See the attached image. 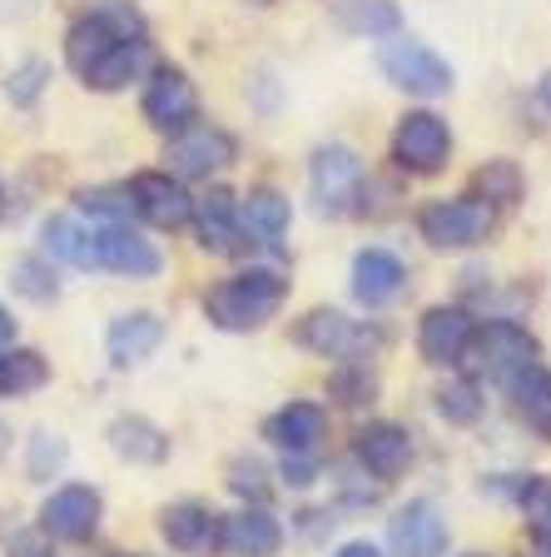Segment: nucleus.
Masks as SVG:
<instances>
[{"instance_id":"obj_1","label":"nucleus","mask_w":551,"mask_h":557,"mask_svg":"<svg viewBox=\"0 0 551 557\" xmlns=\"http://www.w3.org/2000/svg\"><path fill=\"white\" fill-rule=\"evenodd\" d=\"M150 21L135 0H90L75 21L65 25V65L75 81H90L95 70L110 60V50L125 40H145Z\"/></svg>"},{"instance_id":"obj_2","label":"nucleus","mask_w":551,"mask_h":557,"mask_svg":"<svg viewBox=\"0 0 551 557\" xmlns=\"http://www.w3.org/2000/svg\"><path fill=\"white\" fill-rule=\"evenodd\" d=\"M288 299V278L278 269H239V274L218 278L214 289L204 294V313L209 324L224 329V334H249V329H264Z\"/></svg>"},{"instance_id":"obj_3","label":"nucleus","mask_w":551,"mask_h":557,"mask_svg":"<svg viewBox=\"0 0 551 557\" xmlns=\"http://www.w3.org/2000/svg\"><path fill=\"white\" fill-rule=\"evenodd\" d=\"M293 344L334 363H367L383 348V329L367 319H348L343 309H309L293 324Z\"/></svg>"},{"instance_id":"obj_4","label":"nucleus","mask_w":551,"mask_h":557,"mask_svg":"<svg viewBox=\"0 0 551 557\" xmlns=\"http://www.w3.org/2000/svg\"><path fill=\"white\" fill-rule=\"evenodd\" d=\"M497 209H487L483 199L458 195V199H433L417 214V234H423L433 249L442 255H462V249H477V244L492 239Z\"/></svg>"},{"instance_id":"obj_5","label":"nucleus","mask_w":551,"mask_h":557,"mask_svg":"<svg viewBox=\"0 0 551 557\" xmlns=\"http://www.w3.org/2000/svg\"><path fill=\"white\" fill-rule=\"evenodd\" d=\"M378 70L388 75V85L417 95V100H437V95H448L458 85L448 60L423 40H408V35H388V46L378 50Z\"/></svg>"},{"instance_id":"obj_6","label":"nucleus","mask_w":551,"mask_h":557,"mask_svg":"<svg viewBox=\"0 0 551 557\" xmlns=\"http://www.w3.org/2000/svg\"><path fill=\"white\" fill-rule=\"evenodd\" d=\"M164 255L160 244L145 239L129 224H90V274H115V278H160Z\"/></svg>"},{"instance_id":"obj_7","label":"nucleus","mask_w":551,"mask_h":557,"mask_svg":"<svg viewBox=\"0 0 551 557\" xmlns=\"http://www.w3.org/2000/svg\"><path fill=\"white\" fill-rule=\"evenodd\" d=\"M100 522H104V498H100V487H90V483L50 487L40 512H35V528H40L50 543H70V547L90 543V537L100 533Z\"/></svg>"},{"instance_id":"obj_8","label":"nucleus","mask_w":551,"mask_h":557,"mask_svg":"<svg viewBox=\"0 0 551 557\" xmlns=\"http://www.w3.org/2000/svg\"><path fill=\"white\" fill-rule=\"evenodd\" d=\"M392 164L402 174H437L452 160V129L437 110H408L392 125Z\"/></svg>"},{"instance_id":"obj_9","label":"nucleus","mask_w":551,"mask_h":557,"mask_svg":"<svg viewBox=\"0 0 551 557\" xmlns=\"http://www.w3.org/2000/svg\"><path fill=\"white\" fill-rule=\"evenodd\" d=\"M309 185H313V199H318V214L343 220V214L358 209V199H363L367 170L348 145H323L309 160Z\"/></svg>"},{"instance_id":"obj_10","label":"nucleus","mask_w":551,"mask_h":557,"mask_svg":"<svg viewBox=\"0 0 551 557\" xmlns=\"http://www.w3.org/2000/svg\"><path fill=\"white\" fill-rule=\"evenodd\" d=\"M537 359H541L537 334H527V329L512 324V319H492L487 329L472 334V348H467V359L462 363H472V369L483 373V379H492V383H506L512 373H522Z\"/></svg>"},{"instance_id":"obj_11","label":"nucleus","mask_w":551,"mask_h":557,"mask_svg":"<svg viewBox=\"0 0 551 557\" xmlns=\"http://www.w3.org/2000/svg\"><path fill=\"white\" fill-rule=\"evenodd\" d=\"M139 115L150 120L160 135H179L199 120V90L179 65H154L145 75V95H139Z\"/></svg>"},{"instance_id":"obj_12","label":"nucleus","mask_w":551,"mask_h":557,"mask_svg":"<svg viewBox=\"0 0 551 557\" xmlns=\"http://www.w3.org/2000/svg\"><path fill=\"white\" fill-rule=\"evenodd\" d=\"M164 160H170L174 180H209V174L229 170V164L239 160V145H234L229 129L195 120L189 129L170 135V150H164Z\"/></svg>"},{"instance_id":"obj_13","label":"nucleus","mask_w":551,"mask_h":557,"mask_svg":"<svg viewBox=\"0 0 551 557\" xmlns=\"http://www.w3.org/2000/svg\"><path fill=\"white\" fill-rule=\"evenodd\" d=\"M472 334H477V319L462 304H433V309L417 319V354L433 369H458L467 359Z\"/></svg>"},{"instance_id":"obj_14","label":"nucleus","mask_w":551,"mask_h":557,"mask_svg":"<svg viewBox=\"0 0 551 557\" xmlns=\"http://www.w3.org/2000/svg\"><path fill=\"white\" fill-rule=\"evenodd\" d=\"M448 518L433 498L402 503L388 518V557H448Z\"/></svg>"},{"instance_id":"obj_15","label":"nucleus","mask_w":551,"mask_h":557,"mask_svg":"<svg viewBox=\"0 0 551 557\" xmlns=\"http://www.w3.org/2000/svg\"><path fill=\"white\" fill-rule=\"evenodd\" d=\"M125 189H129L135 214L145 224H154V230H184L189 214H195V195H189V185L174 180L170 170H139Z\"/></svg>"},{"instance_id":"obj_16","label":"nucleus","mask_w":551,"mask_h":557,"mask_svg":"<svg viewBox=\"0 0 551 557\" xmlns=\"http://www.w3.org/2000/svg\"><path fill=\"white\" fill-rule=\"evenodd\" d=\"M353 458L373 483H398L413 463V433L392 423V418H373L353 433Z\"/></svg>"},{"instance_id":"obj_17","label":"nucleus","mask_w":551,"mask_h":557,"mask_svg":"<svg viewBox=\"0 0 551 557\" xmlns=\"http://www.w3.org/2000/svg\"><path fill=\"white\" fill-rule=\"evenodd\" d=\"M160 537H164V547L179 557H214L218 543H224V512H214L199 498L170 503V508L160 512Z\"/></svg>"},{"instance_id":"obj_18","label":"nucleus","mask_w":551,"mask_h":557,"mask_svg":"<svg viewBox=\"0 0 551 557\" xmlns=\"http://www.w3.org/2000/svg\"><path fill=\"white\" fill-rule=\"evenodd\" d=\"M189 224H195V239L204 255H218L229 259L243 249V230H239V195L224 185H209L204 195L195 199V214H189Z\"/></svg>"},{"instance_id":"obj_19","label":"nucleus","mask_w":551,"mask_h":557,"mask_svg":"<svg viewBox=\"0 0 551 557\" xmlns=\"http://www.w3.org/2000/svg\"><path fill=\"white\" fill-rule=\"evenodd\" d=\"M164 319L154 309H129V313H115L110 329H104V359L110 369H139L145 359H154L164 344Z\"/></svg>"},{"instance_id":"obj_20","label":"nucleus","mask_w":551,"mask_h":557,"mask_svg":"<svg viewBox=\"0 0 551 557\" xmlns=\"http://www.w3.org/2000/svg\"><path fill=\"white\" fill-rule=\"evenodd\" d=\"M402 284H408V264H402L392 249H358L353 255V274H348V289H353V299L363 304V309H383V304H392L402 294Z\"/></svg>"},{"instance_id":"obj_21","label":"nucleus","mask_w":551,"mask_h":557,"mask_svg":"<svg viewBox=\"0 0 551 557\" xmlns=\"http://www.w3.org/2000/svg\"><path fill=\"white\" fill-rule=\"evenodd\" d=\"M288 220H293V205H288L284 189L274 185H253L249 195L239 199V230L243 244H259V249H278L288 234Z\"/></svg>"},{"instance_id":"obj_22","label":"nucleus","mask_w":551,"mask_h":557,"mask_svg":"<svg viewBox=\"0 0 551 557\" xmlns=\"http://www.w3.org/2000/svg\"><path fill=\"white\" fill-rule=\"evenodd\" d=\"M264 438L278 453H318V443L328 438V413L318 404H309V398H293L278 413H268Z\"/></svg>"},{"instance_id":"obj_23","label":"nucleus","mask_w":551,"mask_h":557,"mask_svg":"<svg viewBox=\"0 0 551 557\" xmlns=\"http://www.w3.org/2000/svg\"><path fill=\"white\" fill-rule=\"evenodd\" d=\"M284 547V522L268 508H239L224 518V543L218 553L229 557H278Z\"/></svg>"},{"instance_id":"obj_24","label":"nucleus","mask_w":551,"mask_h":557,"mask_svg":"<svg viewBox=\"0 0 551 557\" xmlns=\"http://www.w3.org/2000/svg\"><path fill=\"white\" fill-rule=\"evenodd\" d=\"M110 448H115V458H125V463H139V468H154L170 458V433L160 429V423H150L145 413H120L115 423H110Z\"/></svg>"},{"instance_id":"obj_25","label":"nucleus","mask_w":551,"mask_h":557,"mask_svg":"<svg viewBox=\"0 0 551 557\" xmlns=\"http://www.w3.org/2000/svg\"><path fill=\"white\" fill-rule=\"evenodd\" d=\"M506 388V398L517 404V413L527 418L531 429L541 433V438H551V373H547V363H527L522 373H512V379L502 383Z\"/></svg>"},{"instance_id":"obj_26","label":"nucleus","mask_w":551,"mask_h":557,"mask_svg":"<svg viewBox=\"0 0 551 557\" xmlns=\"http://www.w3.org/2000/svg\"><path fill=\"white\" fill-rule=\"evenodd\" d=\"M40 255L65 269H90V224L75 214H50L40 224Z\"/></svg>"},{"instance_id":"obj_27","label":"nucleus","mask_w":551,"mask_h":557,"mask_svg":"<svg viewBox=\"0 0 551 557\" xmlns=\"http://www.w3.org/2000/svg\"><path fill=\"white\" fill-rule=\"evenodd\" d=\"M50 383V359L40 348H0V398H30Z\"/></svg>"},{"instance_id":"obj_28","label":"nucleus","mask_w":551,"mask_h":557,"mask_svg":"<svg viewBox=\"0 0 551 557\" xmlns=\"http://www.w3.org/2000/svg\"><path fill=\"white\" fill-rule=\"evenodd\" d=\"M5 278H11V294L25 304H55L60 299V264H50L40 249H30V255L11 259V269H5Z\"/></svg>"},{"instance_id":"obj_29","label":"nucleus","mask_w":551,"mask_h":557,"mask_svg":"<svg viewBox=\"0 0 551 557\" xmlns=\"http://www.w3.org/2000/svg\"><path fill=\"white\" fill-rule=\"evenodd\" d=\"M527 195V174L517 160H487L483 170L472 174V199H483L487 209H512Z\"/></svg>"},{"instance_id":"obj_30","label":"nucleus","mask_w":551,"mask_h":557,"mask_svg":"<svg viewBox=\"0 0 551 557\" xmlns=\"http://www.w3.org/2000/svg\"><path fill=\"white\" fill-rule=\"evenodd\" d=\"M512 498H517L522 518H527L537 557H551V478H541V473L517 478V483H512Z\"/></svg>"},{"instance_id":"obj_31","label":"nucleus","mask_w":551,"mask_h":557,"mask_svg":"<svg viewBox=\"0 0 551 557\" xmlns=\"http://www.w3.org/2000/svg\"><path fill=\"white\" fill-rule=\"evenodd\" d=\"M70 463V443L60 438L55 429H35L30 438H25V478L30 483H50V478H60Z\"/></svg>"},{"instance_id":"obj_32","label":"nucleus","mask_w":551,"mask_h":557,"mask_svg":"<svg viewBox=\"0 0 551 557\" xmlns=\"http://www.w3.org/2000/svg\"><path fill=\"white\" fill-rule=\"evenodd\" d=\"M75 209H80L90 224H129V220H135V205H129V189L125 185L75 189Z\"/></svg>"},{"instance_id":"obj_33","label":"nucleus","mask_w":551,"mask_h":557,"mask_svg":"<svg viewBox=\"0 0 551 557\" xmlns=\"http://www.w3.org/2000/svg\"><path fill=\"white\" fill-rule=\"evenodd\" d=\"M483 408H487V398L477 379H452L437 388V413L448 418V423H458V429H472L483 418Z\"/></svg>"},{"instance_id":"obj_34","label":"nucleus","mask_w":551,"mask_h":557,"mask_svg":"<svg viewBox=\"0 0 551 557\" xmlns=\"http://www.w3.org/2000/svg\"><path fill=\"white\" fill-rule=\"evenodd\" d=\"M50 60L40 55H25L21 65H11V75H5V100L15 104V110H35L40 104V95L50 90Z\"/></svg>"},{"instance_id":"obj_35","label":"nucleus","mask_w":551,"mask_h":557,"mask_svg":"<svg viewBox=\"0 0 551 557\" xmlns=\"http://www.w3.org/2000/svg\"><path fill=\"white\" fill-rule=\"evenodd\" d=\"M328 394L343 408H367L378 398V373L367 369V363H338L334 379H328Z\"/></svg>"},{"instance_id":"obj_36","label":"nucleus","mask_w":551,"mask_h":557,"mask_svg":"<svg viewBox=\"0 0 551 557\" xmlns=\"http://www.w3.org/2000/svg\"><path fill=\"white\" fill-rule=\"evenodd\" d=\"M229 493H234V498H243V508H264L268 493H274L268 468L259 463V458H249V453L229 458Z\"/></svg>"},{"instance_id":"obj_37","label":"nucleus","mask_w":551,"mask_h":557,"mask_svg":"<svg viewBox=\"0 0 551 557\" xmlns=\"http://www.w3.org/2000/svg\"><path fill=\"white\" fill-rule=\"evenodd\" d=\"M348 30L367 35V40H388V35H402V11L392 5V0H363L358 11L343 15Z\"/></svg>"},{"instance_id":"obj_38","label":"nucleus","mask_w":551,"mask_h":557,"mask_svg":"<svg viewBox=\"0 0 551 557\" xmlns=\"http://www.w3.org/2000/svg\"><path fill=\"white\" fill-rule=\"evenodd\" d=\"M278 478H284L293 493L318 483V463H313V453H284V463H278Z\"/></svg>"},{"instance_id":"obj_39","label":"nucleus","mask_w":551,"mask_h":557,"mask_svg":"<svg viewBox=\"0 0 551 557\" xmlns=\"http://www.w3.org/2000/svg\"><path fill=\"white\" fill-rule=\"evenodd\" d=\"M50 537L40 533V528H25V533L11 537V547H5V557H50Z\"/></svg>"},{"instance_id":"obj_40","label":"nucleus","mask_w":551,"mask_h":557,"mask_svg":"<svg viewBox=\"0 0 551 557\" xmlns=\"http://www.w3.org/2000/svg\"><path fill=\"white\" fill-rule=\"evenodd\" d=\"M334 557H383V553H378L373 543H363V537H358V543H343V547H338Z\"/></svg>"},{"instance_id":"obj_41","label":"nucleus","mask_w":551,"mask_h":557,"mask_svg":"<svg viewBox=\"0 0 551 557\" xmlns=\"http://www.w3.org/2000/svg\"><path fill=\"white\" fill-rule=\"evenodd\" d=\"M15 344V319H11V309L0 304V348H11Z\"/></svg>"},{"instance_id":"obj_42","label":"nucleus","mask_w":551,"mask_h":557,"mask_svg":"<svg viewBox=\"0 0 551 557\" xmlns=\"http://www.w3.org/2000/svg\"><path fill=\"white\" fill-rule=\"evenodd\" d=\"M537 100H541V110H547V115H551V70H547V75H541V85H537Z\"/></svg>"},{"instance_id":"obj_43","label":"nucleus","mask_w":551,"mask_h":557,"mask_svg":"<svg viewBox=\"0 0 551 557\" xmlns=\"http://www.w3.org/2000/svg\"><path fill=\"white\" fill-rule=\"evenodd\" d=\"M5 453H11V423L0 418V463H5Z\"/></svg>"},{"instance_id":"obj_44","label":"nucleus","mask_w":551,"mask_h":557,"mask_svg":"<svg viewBox=\"0 0 551 557\" xmlns=\"http://www.w3.org/2000/svg\"><path fill=\"white\" fill-rule=\"evenodd\" d=\"M0 220H5V180H0Z\"/></svg>"},{"instance_id":"obj_45","label":"nucleus","mask_w":551,"mask_h":557,"mask_svg":"<svg viewBox=\"0 0 551 557\" xmlns=\"http://www.w3.org/2000/svg\"><path fill=\"white\" fill-rule=\"evenodd\" d=\"M110 557H150V553H110Z\"/></svg>"},{"instance_id":"obj_46","label":"nucleus","mask_w":551,"mask_h":557,"mask_svg":"<svg viewBox=\"0 0 551 557\" xmlns=\"http://www.w3.org/2000/svg\"><path fill=\"white\" fill-rule=\"evenodd\" d=\"M467 557H487V553H467Z\"/></svg>"}]
</instances>
